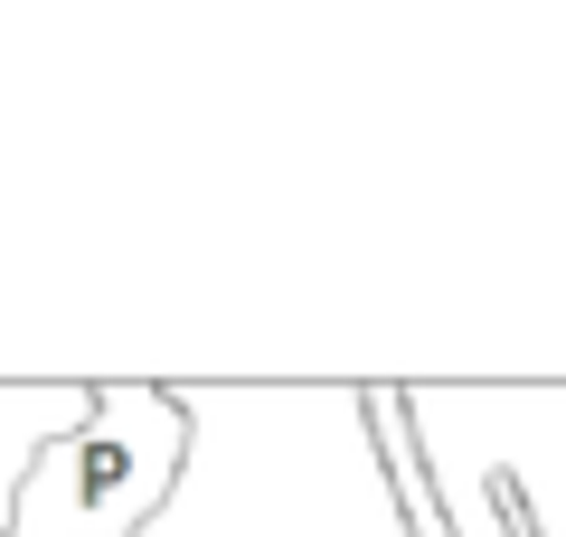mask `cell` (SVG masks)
I'll use <instances>...</instances> for the list:
<instances>
[{
	"mask_svg": "<svg viewBox=\"0 0 566 537\" xmlns=\"http://www.w3.org/2000/svg\"><path fill=\"white\" fill-rule=\"evenodd\" d=\"M85 415H95V387H85V378L0 387V518H10V491H20V472H29V462H39L57 434H76Z\"/></svg>",
	"mask_w": 566,
	"mask_h": 537,
	"instance_id": "2",
	"label": "cell"
},
{
	"mask_svg": "<svg viewBox=\"0 0 566 537\" xmlns=\"http://www.w3.org/2000/svg\"><path fill=\"white\" fill-rule=\"evenodd\" d=\"M180 453H189L180 387L104 378L95 415H85L76 434H57L20 472L0 537H133V528H151V509L170 499Z\"/></svg>",
	"mask_w": 566,
	"mask_h": 537,
	"instance_id": "1",
	"label": "cell"
}]
</instances>
